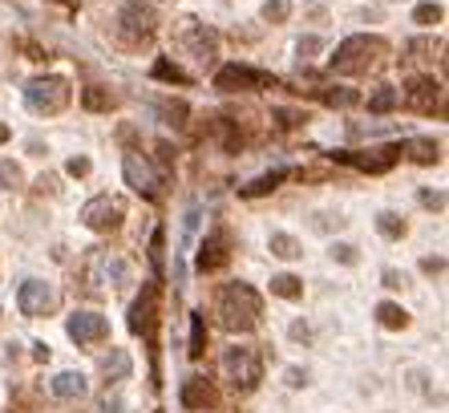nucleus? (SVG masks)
Masks as SVG:
<instances>
[{
  "mask_svg": "<svg viewBox=\"0 0 449 413\" xmlns=\"http://www.w3.org/2000/svg\"><path fill=\"white\" fill-rule=\"evenodd\" d=\"M215 316L227 332H251L264 316V300L251 284H223L215 296Z\"/></svg>",
  "mask_w": 449,
  "mask_h": 413,
  "instance_id": "f257e3e1",
  "label": "nucleus"
},
{
  "mask_svg": "<svg viewBox=\"0 0 449 413\" xmlns=\"http://www.w3.org/2000/svg\"><path fill=\"white\" fill-rule=\"evenodd\" d=\"M385 53H389V41H381V37H348V41H340L336 49V57L328 61L332 65V73H344V77H357V73H368V69H376L381 61H385Z\"/></svg>",
  "mask_w": 449,
  "mask_h": 413,
  "instance_id": "f03ea898",
  "label": "nucleus"
},
{
  "mask_svg": "<svg viewBox=\"0 0 449 413\" xmlns=\"http://www.w3.org/2000/svg\"><path fill=\"white\" fill-rule=\"evenodd\" d=\"M223 373L231 377V385L239 393H251L259 381H264V357L251 349V345H231L223 353Z\"/></svg>",
  "mask_w": 449,
  "mask_h": 413,
  "instance_id": "7ed1b4c3",
  "label": "nucleus"
},
{
  "mask_svg": "<svg viewBox=\"0 0 449 413\" xmlns=\"http://www.w3.org/2000/svg\"><path fill=\"white\" fill-rule=\"evenodd\" d=\"M154 25H158V16H154V8L150 4H142V0H130L122 12H118V41L126 49H142L150 37H154Z\"/></svg>",
  "mask_w": 449,
  "mask_h": 413,
  "instance_id": "20e7f679",
  "label": "nucleus"
},
{
  "mask_svg": "<svg viewBox=\"0 0 449 413\" xmlns=\"http://www.w3.org/2000/svg\"><path fill=\"white\" fill-rule=\"evenodd\" d=\"M69 97H73V90H69L65 77H33V82L25 86L29 110H33V114H45V118L61 114V110L69 105Z\"/></svg>",
  "mask_w": 449,
  "mask_h": 413,
  "instance_id": "39448f33",
  "label": "nucleus"
},
{
  "mask_svg": "<svg viewBox=\"0 0 449 413\" xmlns=\"http://www.w3.org/2000/svg\"><path fill=\"white\" fill-rule=\"evenodd\" d=\"M175 49H182L186 57H194L198 65H215V57H219V37H215V29L186 21L179 33H175Z\"/></svg>",
  "mask_w": 449,
  "mask_h": 413,
  "instance_id": "423d86ee",
  "label": "nucleus"
},
{
  "mask_svg": "<svg viewBox=\"0 0 449 413\" xmlns=\"http://www.w3.org/2000/svg\"><path fill=\"white\" fill-rule=\"evenodd\" d=\"M158 300H162V284L154 279V284H146L142 288V296L134 300V308H130V332L138 336H146V345H158Z\"/></svg>",
  "mask_w": 449,
  "mask_h": 413,
  "instance_id": "0eeeda50",
  "label": "nucleus"
},
{
  "mask_svg": "<svg viewBox=\"0 0 449 413\" xmlns=\"http://www.w3.org/2000/svg\"><path fill=\"white\" fill-rule=\"evenodd\" d=\"M279 82L271 73H259L251 65H223L215 73V90L219 93H247V90H275Z\"/></svg>",
  "mask_w": 449,
  "mask_h": 413,
  "instance_id": "6e6552de",
  "label": "nucleus"
},
{
  "mask_svg": "<svg viewBox=\"0 0 449 413\" xmlns=\"http://www.w3.org/2000/svg\"><path fill=\"white\" fill-rule=\"evenodd\" d=\"M122 219H126V203H122V199H110V195H97V199H90V203L81 207V223L90 231H97V235L118 231Z\"/></svg>",
  "mask_w": 449,
  "mask_h": 413,
  "instance_id": "1a4fd4ad",
  "label": "nucleus"
},
{
  "mask_svg": "<svg viewBox=\"0 0 449 413\" xmlns=\"http://www.w3.org/2000/svg\"><path fill=\"white\" fill-rule=\"evenodd\" d=\"M336 162L344 166H357V171H368V175H385L401 162V146H376V150H336L332 154Z\"/></svg>",
  "mask_w": 449,
  "mask_h": 413,
  "instance_id": "9d476101",
  "label": "nucleus"
},
{
  "mask_svg": "<svg viewBox=\"0 0 449 413\" xmlns=\"http://www.w3.org/2000/svg\"><path fill=\"white\" fill-rule=\"evenodd\" d=\"M122 171H126V183L134 186L138 195H146V199H162V175H154V166H150L138 150H130V154L122 158Z\"/></svg>",
  "mask_w": 449,
  "mask_h": 413,
  "instance_id": "9b49d317",
  "label": "nucleus"
},
{
  "mask_svg": "<svg viewBox=\"0 0 449 413\" xmlns=\"http://www.w3.org/2000/svg\"><path fill=\"white\" fill-rule=\"evenodd\" d=\"M227 264H231V235H227L223 227L219 231H211L203 243H198V255H194V268L203 275H211V272H223Z\"/></svg>",
  "mask_w": 449,
  "mask_h": 413,
  "instance_id": "f8f14e48",
  "label": "nucleus"
},
{
  "mask_svg": "<svg viewBox=\"0 0 449 413\" xmlns=\"http://www.w3.org/2000/svg\"><path fill=\"white\" fill-rule=\"evenodd\" d=\"M441 82L433 77V73H421V77H409V86H405V105L409 110H417V114H433L437 105H441Z\"/></svg>",
  "mask_w": 449,
  "mask_h": 413,
  "instance_id": "ddd939ff",
  "label": "nucleus"
},
{
  "mask_svg": "<svg viewBox=\"0 0 449 413\" xmlns=\"http://www.w3.org/2000/svg\"><path fill=\"white\" fill-rule=\"evenodd\" d=\"M16 304H21V312H25V316L41 321V316H49V312L57 308V296H53V288H49L45 279H25V284H21Z\"/></svg>",
  "mask_w": 449,
  "mask_h": 413,
  "instance_id": "4468645a",
  "label": "nucleus"
},
{
  "mask_svg": "<svg viewBox=\"0 0 449 413\" xmlns=\"http://www.w3.org/2000/svg\"><path fill=\"white\" fill-rule=\"evenodd\" d=\"M65 332H69V340H77V345H97V340L110 336V321L97 316V312H73L69 324H65Z\"/></svg>",
  "mask_w": 449,
  "mask_h": 413,
  "instance_id": "2eb2a0df",
  "label": "nucleus"
},
{
  "mask_svg": "<svg viewBox=\"0 0 449 413\" xmlns=\"http://www.w3.org/2000/svg\"><path fill=\"white\" fill-rule=\"evenodd\" d=\"M215 405H219V389L207 377H186L182 381V410L203 413V410H215Z\"/></svg>",
  "mask_w": 449,
  "mask_h": 413,
  "instance_id": "dca6fc26",
  "label": "nucleus"
},
{
  "mask_svg": "<svg viewBox=\"0 0 449 413\" xmlns=\"http://www.w3.org/2000/svg\"><path fill=\"white\" fill-rule=\"evenodd\" d=\"M401 154H409L417 166H433V162H441V146L433 142V138H409L401 146Z\"/></svg>",
  "mask_w": 449,
  "mask_h": 413,
  "instance_id": "f3484780",
  "label": "nucleus"
},
{
  "mask_svg": "<svg viewBox=\"0 0 449 413\" xmlns=\"http://www.w3.org/2000/svg\"><path fill=\"white\" fill-rule=\"evenodd\" d=\"M268 251L275 260H300V255H304V243H300L296 235H287V231H271Z\"/></svg>",
  "mask_w": 449,
  "mask_h": 413,
  "instance_id": "a211bd4d",
  "label": "nucleus"
},
{
  "mask_svg": "<svg viewBox=\"0 0 449 413\" xmlns=\"http://www.w3.org/2000/svg\"><path fill=\"white\" fill-rule=\"evenodd\" d=\"M86 377L81 373H57L53 377V393L61 397V401H73V397H86Z\"/></svg>",
  "mask_w": 449,
  "mask_h": 413,
  "instance_id": "6ab92c4d",
  "label": "nucleus"
},
{
  "mask_svg": "<svg viewBox=\"0 0 449 413\" xmlns=\"http://www.w3.org/2000/svg\"><path fill=\"white\" fill-rule=\"evenodd\" d=\"M376 321L385 324L389 332H401V328H409V312H405L401 304L385 300V304H376Z\"/></svg>",
  "mask_w": 449,
  "mask_h": 413,
  "instance_id": "aec40b11",
  "label": "nucleus"
},
{
  "mask_svg": "<svg viewBox=\"0 0 449 413\" xmlns=\"http://www.w3.org/2000/svg\"><path fill=\"white\" fill-rule=\"evenodd\" d=\"M81 105H86V110H97V114H110V110L118 105V97L110 90H101V86H86V90H81Z\"/></svg>",
  "mask_w": 449,
  "mask_h": 413,
  "instance_id": "412c9836",
  "label": "nucleus"
},
{
  "mask_svg": "<svg viewBox=\"0 0 449 413\" xmlns=\"http://www.w3.org/2000/svg\"><path fill=\"white\" fill-rule=\"evenodd\" d=\"M283 179H287V171H271V175H259L255 183L239 186V195H243V199H259V195H271V190L283 183Z\"/></svg>",
  "mask_w": 449,
  "mask_h": 413,
  "instance_id": "4be33fe9",
  "label": "nucleus"
},
{
  "mask_svg": "<svg viewBox=\"0 0 449 413\" xmlns=\"http://www.w3.org/2000/svg\"><path fill=\"white\" fill-rule=\"evenodd\" d=\"M101 373H105V381H126V377H130V357H126V349H114V353L101 361Z\"/></svg>",
  "mask_w": 449,
  "mask_h": 413,
  "instance_id": "5701e85b",
  "label": "nucleus"
},
{
  "mask_svg": "<svg viewBox=\"0 0 449 413\" xmlns=\"http://www.w3.org/2000/svg\"><path fill=\"white\" fill-rule=\"evenodd\" d=\"M397 105H401V90H393V86H381V90L368 97V114H389Z\"/></svg>",
  "mask_w": 449,
  "mask_h": 413,
  "instance_id": "b1692460",
  "label": "nucleus"
},
{
  "mask_svg": "<svg viewBox=\"0 0 449 413\" xmlns=\"http://www.w3.org/2000/svg\"><path fill=\"white\" fill-rule=\"evenodd\" d=\"M376 231H381L385 239H405V235H409V223H405L397 211H381V215H376Z\"/></svg>",
  "mask_w": 449,
  "mask_h": 413,
  "instance_id": "393cba45",
  "label": "nucleus"
},
{
  "mask_svg": "<svg viewBox=\"0 0 449 413\" xmlns=\"http://www.w3.org/2000/svg\"><path fill=\"white\" fill-rule=\"evenodd\" d=\"M271 292H275V296H283V300H300V296H304V279H300V275H271Z\"/></svg>",
  "mask_w": 449,
  "mask_h": 413,
  "instance_id": "a878e982",
  "label": "nucleus"
},
{
  "mask_svg": "<svg viewBox=\"0 0 449 413\" xmlns=\"http://www.w3.org/2000/svg\"><path fill=\"white\" fill-rule=\"evenodd\" d=\"M186 353H190L194 361L207 353V316H203V312L190 316V349H186Z\"/></svg>",
  "mask_w": 449,
  "mask_h": 413,
  "instance_id": "bb28decb",
  "label": "nucleus"
},
{
  "mask_svg": "<svg viewBox=\"0 0 449 413\" xmlns=\"http://www.w3.org/2000/svg\"><path fill=\"white\" fill-rule=\"evenodd\" d=\"M154 77H158V82H175V86H190V73L179 69L175 61H166V57H162V61H154Z\"/></svg>",
  "mask_w": 449,
  "mask_h": 413,
  "instance_id": "cd10ccee",
  "label": "nucleus"
},
{
  "mask_svg": "<svg viewBox=\"0 0 449 413\" xmlns=\"http://www.w3.org/2000/svg\"><path fill=\"white\" fill-rule=\"evenodd\" d=\"M150 264L162 275V268H166V227H154V235H150Z\"/></svg>",
  "mask_w": 449,
  "mask_h": 413,
  "instance_id": "c85d7f7f",
  "label": "nucleus"
},
{
  "mask_svg": "<svg viewBox=\"0 0 449 413\" xmlns=\"http://www.w3.org/2000/svg\"><path fill=\"white\" fill-rule=\"evenodd\" d=\"M441 16H446V8H441V4H417V8H413V25H421V29L441 25Z\"/></svg>",
  "mask_w": 449,
  "mask_h": 413,
  "instance_id": "c756f323",
  "label": "nucleus"
},
{
  "mask_svg": "<svg viewBox=\"0 0 449 413\" xmlns=\"http://www.w3.org/2000/svg\"><path fill=\"white\" fill-rule=\"evenodd\" d=\"M320 101L348 110V105H360V93H357V90H344V86H336V90H320Z\"/></svg>",
  "mask_w": 449,
  "mask_h": 413,
  "instance_id": "7c9ffc66",
  "label": "nucleus"
},
{
  "mask_svg": "<svg viewBox=\"0 0 449 413\" xmlns=\"http://www.w3.org/2000/svg\"><path fill=\"white\" fill-rule=\"evenodd\" d=\"M287 16H292V0H268L264 4V21L268 25H283Z\"/></svg>",
  "mask_w": 449,
  "mask_h": 413,
  "instance_id": "2f4dec72",
  "label": "nucleus"
},
{
  "mask_svg": "<svg viewBox=\"0 0 449 413\" xmlns=\"http://www.w3.org/2000/svg\"><path fill=\"white\" fill-rule=\"evenodd\" d=\"M328 251H332V260H336V264H344V268H352V264H360V251L352 247V243H332Z\"/></svg>",
  "mask_w": 449,
  "mask_h": 413,
  "instance_id": "473e14b6",
  "label": "nucleus"
},
{
  "mask_svg": "<svg viewBox=\"0 0 449 413\" xmlns=\"http://www.w3.org/2000/svg\"><path fill=\"white\" fill-rule=\"evenodd\" d=\"M21 183H25L21 166H16V162H0V186H4V190H16Z\"/></svg>",
  "mask_w": 449,
  "mask_h": 413,
  "instance_id": "72a5a7b5",
  "label": "nucleus"
},
{
  "mask_svg": "<svg viewBox=\"0 0 449 413\" xmlns=\"http://www.w3.org/2000/svg\"><path fill=\"white\" fill-rule=\"evenodd\" d=\"M271 118L283 126V130H292V126H300V122H308V114H300V110H271Z\"/></svg>",
  "mask_w": 449,
  "mask_h": 413,
  "instance_id": "f704fd0d",
  "label": "nucleus"
},
{
  "mask_svg": "<svg viewBox=\"0 0 449 413\" xmlns=\"http://www.w3.org/2000/svg\"><path fill=\"white\" fill-rule=\"evenodd\" d=\"M186 101H162V118H170V126H182L186 122Z\"/></svg>",
  "mask_w": 449,
  "mask_h": 413,
  "instance_id": "c9c22d12",
  "label": "nucleus"
},
{
  "mask_svg": "<svg viewBox=\"0 0 449 413\" xmlns=\"http://www.w3.org/2000/svg\"><path fill=\"white\" fill-rule=\"evenodd\" d=\"M90 171H93V162L86 158V154H77V158H69V162H65V175H73V179H86Z\"/></svg>",
  "mask_w": 449,
  "mask_h": 413,
  "instance_id": "e433bc0d",
  "label": "nucleus"
},
{
  "mask_svg": "<svg viewBox=\"0 0 449 413\" xmlns=\"http://www.w3.org/2000/svg\"><path fill=\"white\" fill-rule=\"evenodd\" d=\"M381 284L393 288V292H401V288H409V275L397 272V268H385V272H381Z\"/></svg>",
  "mask_w": 449,
  "mask_h": 413,
  "instance_id": "4c0bfd02",
  "label": "nucleus"
},
{
  "mask_svg": "<svg viewBox=\"0 0 449 413\" xmlns=\"http://www.w3.org/2000/svg\"><path fill=\"white\" fill-rule=\"evenodd\" d=\"M324 49V41L320 37H300V45H296V53H300V61H312L316 53Z\"/></svg>",
  "mask_w": 449,
  "mask_h": 413,
  "instance_id": "58836bf2",
  "label": "nucleus"
},
{
  "mask_svg": "<svg viewBox=\"0 0 449 413\" xmlns=\"http://www.w3.org/2000/svg\"><path fill=\"white\" fill-rule=\"evenodd\" d=\"M417 199H421V207H429V211H446V195H441V190H421Z\"/></svg>",
  "mask_w": 449,
  "mask_h": 413,
  "instance_id": "ea45409f",
  "label": "nucleus"
},
{
  "mask_svg": "<svg viewBox=\"0 0 449 413\" xmlns=\"http://www.w3.org/2000/svg\"><path fill=\"white\" fill-rule=\"evenodd\" d=\"M421 272L425 275H441L446 272V260H441V255H425V260H421Z\"/></svg>",
  "mask_w": 449,
  "mask_h": 413,
  "instance_id": "a19ab883",
  "label": "nucleus"
},
{
  "mask_svg": "<svg viewBox=\"0 0 449 413\" xmlns=\"http://www.w3.org/2000/svg\"><path fill=\"white\" fill-rule=\"evenodd\" d=\"M283 377H287V385H292V389H304V385H308V373H304V368H287Z\"/></svg>",
  "mask_w": 449,
  "mask_h": 413,
  "instance_id": "79ce46f5",
  "label": "nucleus"
},
{
  "mask_svg": "<svg viewBox=\"0 0 449 413\" xmlns=\"http://www.w3.org/2000/svg\"><path fill=\"white\" fill-rule=\"evenodd\" d=\"M33 190H37V195H57V179H53V175H41Z\"/></svg>",
  "mask_w": 449,
  "mask_h": 413,
  "instance_id": "37998d69",
  "label": "nucleus"
},
{
  "mask_svg": "<svg viewBox=\"0 0 449 413\" xmlns=\"http://www.w3.org/2000/svg\"><path fill=\"white\" fill-rule=\"evenodd\" d=\"M292 336H296V340H308L312 332H308V324H304V321H296V324H292Z\"/></svg>",
  "mask_w": 449,
  "mask_h": 413,
  "instance_id": "c03bdc74",
  "label": "nucleus"
},
{
  "mask_svg": "<svg viewBox=\"0 0 449 413\" xmlns=\"http://www.w3.org/2000/svg\"><path fill=\"white\" fill-rule=\"evenodd\" d=\"M33 357H37V361H49L53 353H49V345H33Z\"/></svg>",
  "mask_w": 449,
  "mask_h": 413,
  "instance_id": "a18cd8bd",
  "label": "nucleus"
},
{
  "mask_svg": "<svg viewBox=\"0 0 449 413\" xmlns=\"http://www.w3.org/2000/svg\"><path fill=\"white\" fill-rule=\"evenodd\" d=\"M8 138H12V130H8V126H4V122H0V146H4V142H8Z\"/></svg>",
  "mask_w": 449,
  "mask_h": 413,
  "instance_id": "49530a36",
  "label": "nucleus"
},
{
  "mask_svg": "<svg viewBox=\"0 0 449 413\" xmlns=\"http://www.w3.org/2000/svg\"><path fill=\"white\" fill-rule=\"evenodd\" d=\"M53 4H65V8H77V0H53Z\"/></svg>",
  "mask_w": 449,
  "mask_h": 413,
  "instance_id": "de8ad7c7",
  "label": "nucleus"
},
{
  "mask_svg": "<svg viewBox=\"0 0 449 413\" xmlns=\"http://www.w3.org/2000/svg\"><path fill=\"white\" fill-rule=\"evenodd\" d=\"M158 413H162V410H158Z\"/></svg>",
  "mask_w": 449,
  "mask_h": 413,
  "instance_id": "09e8293b",
  "label": "nucleus"
}]
</instances>
